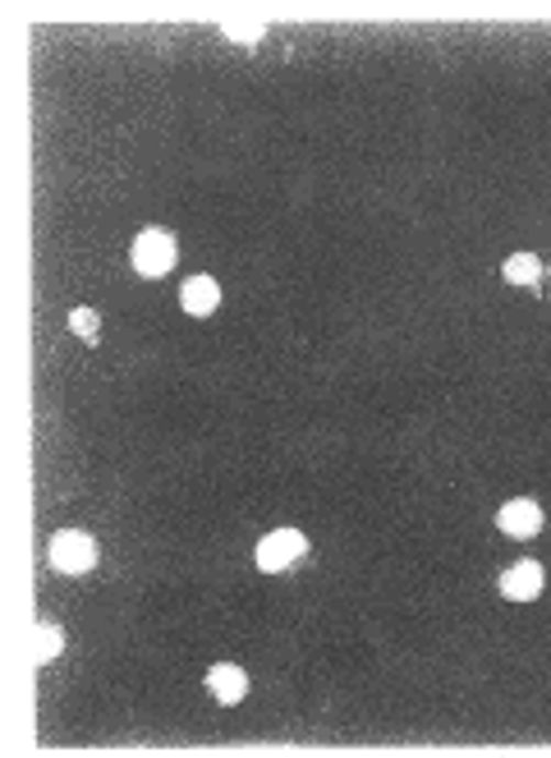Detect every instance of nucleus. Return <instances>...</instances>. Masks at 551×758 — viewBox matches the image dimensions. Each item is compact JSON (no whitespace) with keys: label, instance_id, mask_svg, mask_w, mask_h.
Segmentation results:
<instances>
[{"label":"nucleus","instance_id":"nucleus-1","mask_svg":"<svg viewBox=\"0 0 551 758\" xmlns=\"http://www.w3.org/2000/svg\"><path fill=\"white\" fill-rule=\"evenodd\" d=\"M175 257H179L175 234H170V230H162V226L139 230L134 249H129V263H134V272H139L143 281H162V276L175 267Z\"/></svg>","mask_w":551,"mask_h":758},{"label":"nucleus","instance_id":"nucleus-2","mask_svg":"<svg viewBox=\"0 0 551 758\" xmlns=\"http://www.w3.org/2000/svg\"><path fill=\"white\" fill-rule=\"evenodd\" d=\"M304 557H308V534H304V529H272L267 538L257 542V552H253L257 570H267V574L290 570V565L304 561Z\"/></svg>","mask_w":551,"mask_h":758},{"label":"nucleus","instance_id":"nucleus-3","mask_svg":"<svg viewBox=\"0 0 551 758\" xmlns=\"http://www.w3.org/2000/svg\"><path fill=\"white\" fill-rule=\"evenodd\" d=\"M51 565H56L60 574H88L97 565V538L84 534V529H60L56 538H51Z\"/></svg>","mask_w":551,"mask_h":758},{"label":"nucleus","instance_id":"nucleus-4","mask_svg":"<svg viewBox=\"0 0 551 758\" xmlns=\"http://www.w3.org/2000/svg\"><path fill=\"white\" fill-rule=\"evenodd\" d=\"M496 529H502L506 538L529 542V538H538V529H542V506L529 502V496H519V502H506L502 510H496Z\"/></svg>","mask_w":551,"mask_h":758},{"label":"nucleus","instance_id":"nucleus-5","mask_svg":"<svg viewBox=\"0 0 551 758\" xmlns=\"http://www.w3.org/2000/svg\"><path fill=\"white\" fill-rule=\"evenodd\" d=\"M496 589H502L510 603H533V597L542 593V565L538 561H515L510 570H502Z\"/></svg>","mask_w":551,"mask_h":758},{"label":"nucleus","instance_id":"nucleus-6","mask_svg":"<svg viewBox=\"0 0 551 758\" xmlns=\"http://www.w3.org/2000/svg\"><path fill=\"white\" fill-rule=\"evenodd\" d=\"M179 308L189 312V318H212L221 308V285L212 276H189L179 285Z\"/></svg>","mask_w":551,"mask_h":758},{"label":"nucleus","instance_id":"nucleus-7","mask_svg":"<svg viewBox=\"0 0 551 758\" xmlns=\"http://www.w3.org/2000/svg\"><path fill=\"white\" fill-rule=\"evenodd\" d=\"M207 690H212V699H221V703H240L249 694V675L234 662H217L207 671Z\"/></svg>","mask_w":551,"mask_h":758},{"label":"nucleus","instance_id":"nucleus-8","mask_svg":"<svg viewBox=\"0 0 551 758\" xmlns=\"http://www.w3.org/2000/svg\"><path fill=\"white\" fill-rule=\"evenodd\" d=\"M502 276H506L510 285H529V290H538V285H542V263H538V253H510L506 267H502Z\"/></svg>","mask_w":551,"mask_h":758},{"label":"nucleus","instance_id":"nucleus-9","mask_svg":"<svg viewBox=\"0 0 551 758\" xmlns=\"http://www.w3.org/2000/svg\"><path fill=\"white\" fill-rule=\"evenodd\" d=\"M60 648H65V635H60V625L42 620L37 630H33V658H37V662H51V658H56Z\"/></svg>","mask_w":551,"mask_h":758},{"label":"nucleus","instance_id":"nucleus-10","mask_svg":"<svg viewBox=\"0 0 551 758\" xmlns=\"http://www.w3.org/2000/svg\"><path fill=\"white\" fill-rule=\"evenodd\" d=\"M262 33H267V23L262 19H230L225 23V37H234V42H257Z\"/></svg>","mask_w":551,"mask_h":758},{"label":"nucleus","instance_id":"nucleus-11","mask_svg":"<svg viewBox=\"0 0 551 758\" xmlns=\"http://www.w3.org/2000/svg\"><path fill=\"white\" fill-rule=\"evenodd\" d=\"M69 327L84 336V341H97V312H92V308H74V312H69Z\"/></svg>","mask_w":551,"mask_h":758}]
</instances>
